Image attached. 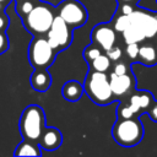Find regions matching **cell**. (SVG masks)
<instances>
[{
	"mask_svg": "<svg viewBox=\"0 0 157 157\" xmlns=\"http://www.w3.org/2000/svg\"><path fill=\"white\" fill-rule=\"evenodd\" d=\"M54 17L55 16L53 15V11L48 6L37 5L26 16V25L29 31L38 34H43L50 29Z\"/></svg>",
	"mask_w": 157,
	"mask_h": 157,
	"instance_id": "6",
	"label": "cell"
},
{
	"mask_svg": "<svg viewBox=\"0 0 157 157\" xmlns=\"http://www.w3.org/2000/svg\"><path fill=\"white\" fill-rule=\"evenodd\" d=\"M109 81H110L112 91L115 97L125 96L128 92H130L135 87V76L134 74H130V72L124 75H117L112 72L109 76Z\"/></svg>",
	"mask_w": 157,
	"mask_h": 157,
	"instance_id": "10",
	"label": "cell"
},
{
	"mask_svg": "<svg viewBox=\"0 0 157 157\" xmlns=\"http://www.w3.org/2000/svg\"><path fill=\"white\" fill-rule=\"evenodd\" d=\"M91 38L93 43H96L98 47H101L103 50H109L112 47H114L117 40L115 29L110 27L109 25H98L92 29Z\"/></svg>",
	"mask_w": 157,
	"mask_h": 157,
	"instance_id": "9",
	"label": "cell"
},
{
	"mask_svg": "<svg viewBox=\"0 0 157 157\" xmlns=\"http://www.w3.org/2000/svg\"><path fill=\"white\" fill-rule=\"evenodd\" d=\"M147 113H148L151 120H153V121L157 123V101H155L153 104L147 109Z\"/></svg>",
	"mask_w": 157,
	"mask_h": 157,
	"instance_id": "25",
	"label": "cell"
},
{
	"mask_svg": "<svg viewBox=\"0 0 157 157\" xmlns=\"http://www.w3.org/2000/svg\"><path fill=\"white\" fill-rule=\"evenodd\" d=\"M110 61L112 60L109 59V56L107 54H101L99 56H97L96 59L90 61V64H91V69L92 70L105 72L110 67Z\"/></svg>",
	"mask_w": 157,
	"mask_h": 157,
	"instance_id": "17",
	"label": "cell"
},
{
	"mask_svg": "<svg viewBox=\"0 0 157 157\" xmlns=\"http://www.w3.org/2000/svg\"><path fill=\"white\" fill-rule=\"evenodd\" d=\"M15 156H40V150L33 144V141L26 140L17 146Z\"/></svg>",
	"mask_w": 157,
	"mask_h": 157,
	"instance_id": "16",
	"label": "cell"
},
{
	"mask_svg": "<svg viewBox=\"0 0 157 157\" xmlns=\"http://www.w3.org/2000/svg\"><path fill=\"white\" fill-rule=\"evenodd\" d=\"M47 39L50 43V45L54 48V50H61L70 44L71 42L70 28L60 15L54 17L53 25L50 29L47 32Z\"/></svg>",
	"mask_w": 157,
	"mask_h": 157,
	"instance_id": "7",
	"label": "cell"
},
{
	"mask_svg": "<svg viewBox=\"0 0 157 157\" xmlns=\"http://www.w3.org/2000/svg\"><path fill=\"white\" fill-rule=\"evenodd\" d=\"M129 16V25L123 32L124 42L140 43L144 39L157 36V15H152L144 9H135Z\"/></svg>",
	"mask_w": 157,
	"mask_h": 157,
	"instance_id": "1",
	"label": "cell"
},
{
	"mask_svg": "<svg viewBox=\"0 0 157 157\" xmlns=\"http://www.w3.org/2000/svg\"><path fill=\"white\" fill-rule=\"evenodd\" d=\"M59 15L69 26H82L87 20L85 6L76 0H65L59 7Z\"/></svg>",
	"mask_w": 157,
	"mask_h": 157,
	"instance_id": "8",
	"label": "cell"
},
{
	"mask_svg": "<svg viewBox=\"0 0 157 157\" xmlns=\"http://www.w3.org/2000/svg\"><path fill=\"white\" fill-rule=\"evenodd\" d=\"M54 48L48 39L36 38L32 40L28 48V59L33 67H47L54 60Z\"/></svg>",
	"mask_w": 157,
	"mask_h": 157,
	"instance_id": "5",
	"label": "cell"
},
{
	"mask_svg": "<svg viewBox=\"0 0 157 157\" xmlns=\"http://www.w3.org/2000/svg\"><path fill=\"white\" fill-rule=\"evenodd\" d=\"M113 72L117 75H124L129 72V66L125 63H117L113 67Z\"/></svg>",
	"mask_w": 157,
	"mask_h": 157,
	"instance_id": "23",
	"label": "cell"
},
{
	"mask_svg": "<svg viewBox=\"0 0 157 157\" xmlns=\"http://www.w3.org/2000/svg\"><path fill=\"white\" fill-rule=\"evenodd\" d=\"M107 55L109 56V59L112 61H118L121 58L123 52H121V49L119 47H112L109 50H107Z\"/></svg>",
	"mask_w": 157,
	"mask_h": 157,
	"instance_id": "21",
	"label": "cell"
},
{
	"mask_svg": "<svg viewBox=\"0 0 157 157\" xmlns=\"http://www.w3.org/2000/svg\"><path fill=\"white\" fill-rule=\"evenodd\" d=\"M31 85L36 91L44 92L52 85V76L44 67L36 69L31 76Z\"/></svg>",
	"mask_w": 157,
	"mask_h": 157,
	"instance_id": "13",
	"label": "cell"
},
{
	"mask_svg": "<svg viewBox=\"0 0 157 157\" xmlns=\"http://www.w3.org/2000/svg\"><path fill=\"white\" fill-rule=\"evenodd\" d=\"M2 1H5V0H0V2H2Z\"/></svg>",
	"mask_w": 157,
	"mask_h": 157,
	"instance_id": "29",
	"label": "cell"
},
{
	"mask_svg": "<svg viewBox=\"0 0 157 157\" xmlns=\"http://www.w3.org/2000/svg\"><path fill=\"white\" fill-rule=\"evenodd\" d=\"M155 97L148 91H137L132 93L129 98V103L134 109L135 114L139 112H147V109L153 104Z\"/></svg>",
	"mask_w": 157,
	"mask_h": 157,
	"instance_id": "11",
	"label": "cell"
},
{
	"mask_svg": "<svg viewBox=\"0 0 157 157\" xmlns=\"http://www.w3.org/2000/svg\"><path fill=\"white\" fill-rule=\"evenodd\" d=\"M117 114H118V118H121V119H126V118H132L135 115V112L134 109L131 108L130 103H126V104H120L118 107V110H117Z\"/></svg>",
	"mask_w": 157,
	"mask_h": 157,
	"instance_id": "18",
	"label": "cell"
},
{
	"mask_svg": "<svg viewBox=\"0 0 157 157\" xmlns=\"http://www.w3.org/2000/svg\"><path fill=\"white\" fill-rule=\"evenodd\" d=\"M137 61L146 66L156 65L157 64V44L151 43V44L141 45Z\"/></svg>",
	"mask_w": 157,
	"mask_h": 157,
	"instance_id": "14",
	"label": "cell"
},
{
	"mask_svg": "<svg viewBox=\"0 0 157 157\" xmlns=\"http://www.w3.org/2000/svg\"><path fill=\"white\" fill-rule=\"evenodd\" d=\"M85 91V87L75 81V80H71V81H67L64 86H63V96L66 101H70V102H75V101H78L82 96Z\"/></svg>",
	"mask_w": 157,
	"mask_h": 157,
	"instance_id": "15",
	"label": "cell"
},
{
	"mask_svg": "<svg viewBox=\"0 0 157 157\" xmlns=\"http://www.w3.org/2000/svg\"><path fill=\"white\" fill-rule=\"evenodd\" d=\"M33 7H34V6H33V4H32L29 0H26V1H23V2H22V5H21L20 10H21V13H23V15H28ZM20 10H18V11H20Z\"/></svg>",
	"mask_w": 157,
	"mask_h": 157,
	"instance_id": "24",
	"label": "cell"
},
{
	"mask_svg": "<svg viewBox=\"0 0 157 157\" xmlns=\"http://www.w3.org/2000/svg\"><path fill=\"white\" fill-rule=\"evenodd\" d=\"M45 118L42 107L32 104L28 105L20 119V131L26 140L37 142L39 141L45 126Z\"/></svg>",
	"mask_w": 157,
	"mask_h": 157,
	"instance_id": "4",
	"label": "cell"
},
{
	"mask_svg": "<svg viewBox=\"0 0 157 157\" xmlns=\"http://www.w3.org/2000/svg\"><path fill=\"white\" fill-rule=\"evenodd\" d=\"M85 92L97 104L105 105L114 101V93L110 87V81L105 72L91 70L85 81Z\"/></svg>",
	"mask_w": 157,
	"mask_h": 157,
	"instance_id": "2",
	"label": "cell"
},
{
	"mask_svg": "<svg viewBox=\"0 0 157 157\" xmlns=\"http://www.w3.org/2000/svg\"><path fill=\"white\" fill-rule=\"evenodd\" d=\"M61 141H63V136L58 129L45 128L39 139V145L44 150L53 151V150H56L61 145Z\"/></svg>",
	"mask_w": 157,
	"mask_h": 157,
	"instance_id": "12",
	"label": "cell"
},
{
	"mask_svg": "<svg viewBox=\"0 0 157 157\" xmlns=\"http://www.w3.org/2000/svg\"><path fill=\"white\" fill-rule=\"evenodd\" d=\"M7 49V38L4 33L0 32V54Z\"/></svg>",
	"mask_w": 157,
	"mask_h": 157,
	"instance_id": "26",
	"label": "cell"
},
{
	"mask_svg": "<svg viewBox=\"0 0 157 157\" xmlns=\"http://www.w3.org/2000/svg\"><path fill=\"white\" fill-rule=\"evenodd\" d=\"M134 10H135V4H130V2H121V4H119V11L123 15H130Z\"/></svg>",
	"mask_w": 157,
	"mask_h": 157,
	"instance_id": "22",
	"label": "cell"
},
{
	"mask_svg": "<svg viewBox=\"0 0 157 157\" xmlns=\"http://www.w3.org/2000/svg\"><path fill=\"white\" fill-rule=\"evenodd\" d=\"M118 2L119 4H121V2H130V4H137L139 2V0H118Z\"/></svg>",
	"mask_w": 157,
	"mask_h": 157,
	"instance_id": "28",
	"label": "cell"
},
{
	"mask_svg": "<svg viewBox=\"0 0 157 157\" xmlns=\"http://www.w3.org/2000/svg\"><path fill=\"white\" fill-rule=\"evenodd\" d=\"M139 52H140V45L139 43L134 42V43H128L126 44V49L125 53L128 55V58L130 60H137L139 58Z\"/></svg>",
	"mask_w": 157,
	"mask_h": 157,
	"instance_id": "20",
	"label": "cell"
},
{
	"mask_svg": "<svg viewBox=\"0 0 157 157\" xmlns=\"http://www.w3.org/2000/svg\"><path fill=\"white\" fill-rule=\"evenodd\" d=\"M112 134L119 145L124 147H132L142 140L144 125L139 118H119L113 126Z\"/></svg>",
	"mask_w": 157,
	"mask_h": 157,
	"instance_id": "3",
	"label": "cell"
},
{
	"mask_svg": "<svg viewBox=\"0 0 157 157\" xmlns=\"http://www.w3.org/2000/svg\"><path fill=\"white\" fill-rule=\"evenodd\" d=\"M6 20L2 17V16H0V29H4L5 27H6Z\"/></svg>",
	"mask_w": 157,
	"mask_h": 157,
	"instance_id": "27",
	"label": "cell"
},
{
	"mask_svg": "<svg viewBox=\"0 0 157 157\" xmlns=\"http://www.w3.org/2000/svg\"><path fill=\"white\" fill-rule=\"evenodd\" d=\"M0 4H1V2H0ZM0 7H1V5H0Z\"/></svg>",
	"mask_w": 157,
	"mask_h": 157,
	"instance_id": "30",
	"label": "cell"
},
{
	"mask_svg": "<svg viewBox=\"0 0 157 157\" xmlns=\"http://www.w3.org/2000/svg\"><path fill=\"white\" fill-rule=\"evenodd\" d=\"M101 49H102L101 47H96V45H90V47H87V48L85 49V52H83L85 59H86L87 61H92L93 59H96L97 56H99V55L102 54Z\"/></svg>",
	"mask_w": 157,
	"mask_h": 157,
	"instance_id": "19",
	"label": "cell"
}]
</instances>
